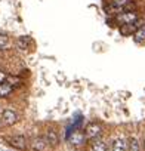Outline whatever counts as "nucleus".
<instances>
[{
    "instance_id": "1",
    "label": "nucleus",
    "mask_w": 145,
    "mask_h": 151,
    "mask_svg": "<svg viewBox=\"0 0 145 151\" xmlns=\"http://www.w3.org/2000/svg\"><path fill=\"white\" fill-rule=\"evenodd\" d=\"M86 133V138H89V139H96V138H99L101 136V132H102V127H101V124L99 123H96V122H92V123H89L88 126H86V130H85Z\"/></svg>"
},
{
    "instance_id": "2",
    "label": "nucleus",
    "mask_w": 145,
    "mask_h": 151,
    "mask_svg": "<svg viewBox=\"0 0 145 151\" xmlns=\"http://www.w3.org/2000/svg\"><path fill=\"white\" fill-rule=\"evenodd\" d=\"M2 122L6 126H12L18 122V114L12 110V108H5L2 111Z\"/></svg>"
},
{
    "instance_id": "3",
    "label": "nucleus",
    "mask_w": 145,
    "mask_h": 151,
    "mask_svg": "<svg viewBox=\"0 0 145 151\" xmlns=\"http://www.w3.org/2000/svg\"><path fill=\"white\" fill-rule=\"evenodd\" d=\"M6 141L12 145V147H17V148H19V150H24L25 147H27V139H25V136L24 135H14V136H11V138H6Z\"/></svg>"
},
{
    "instance_id": "4",
    "label": "nucleus",
    "mask_w": 145,
    "mask_h": 151,
    "mask_svg": "<svg viewBox=\"0 0 145 151\" xmlns=\"http://www.w3.org/2000/svg\"><path fill=\"white\" fill-rule=\"evenodd\" d=\"M46 147H47V141L37 136V138H33L31 142H30V148L31 151H46Z\"/></svg>"
},
{
    "instance_id": "5",
    "label": "nucleus",
    "mask_w": 145,
    "mask_h": 151,
    "mask_svg": "<svg viewBox=\"0 0 145 151\" xmlns=\"http://www.w3.org/2000/svg\"><path fill=\"white\" fill-rule=\"evenodd\" d=\"M117 19L123 24H133V22H136L138 15L135 12H121V14H118Z\"/></svg>"
},
{
    "instance_id": "6",
    "label": "nucleus",
    "mask_w": 145,
    "mask_h": 151,
    "mask_svg": "<svg viewBox=\"0 0 145 151\" xmlns=\"http://www.w3.org/2000/svg\"><path fill=\"white\" fill-rule=\"evenodd\" d=\"M111 150H113V151H126V150H127V142H126L123 138H117V139L113 141Z\"/></svg>"
},
{
    "instance_id": "7",
    "label": "nucleus",
    "mask_w": 145,
    "mask_h": 151,
    "mask_svg": "<svg viewBox=\"0 0 145 151\" xmlns=\"http://www.w3.org/2000/svg\"><path fill=\"white\" fill-rule=\"evenodd\" d=\"M90 148H92V151H107V144L102 139L96 138V139H92Z\"/></svg>"
},
{
    "instance_id": "8",
    "label": "nucleus",
    "mask_w": 145,
    "mask_h": 151,
    "mask_svg": "<svg viewBox=\"0 0 145 151\" xmlns=\"http://www.w3.org/2000/svg\"><path fill=\"white\" fill-rule=\"evenodd\" d=\"M133 31L136 33V22H133V24H123V25L120 27V33H121L123 36L132 34Z\"/></svg>"
},
{
    "instance_id": "9",
    "label": "nucleus",
    "mask_w": 145,
    "mask_h": 151,
    "mask_svg": "<svg viewBox=\"0 0 145 151\" xmlns=\"http://www.w3.org/2000/svg\"><path fill=\"white\" fill-rule=\"evenodd\" d=\"M46 141L50 145H56L58 144V136H56V133H55L53 129H47V132H46Z\"/></svg>"
},
{
    "instance_id": "10",
    "label": "nucleus",
    "mask_w": 145,
    "mask_h": 151,
    "mask_svg": "<svg viewBox=\"0 0 145 151\" xmlns=\"http://www.w3.org/2000/svg\"><path fill=\"white\" fill-rule=\"evenodd\" d=\"M129 151H141V144H139L138 138H135V136L129 138Z\"/></svg>"
},
{
    "instance_id": "11",
    "label": "nucleus",
    "mask_w": 145,
    "mask_h": 151,
    "mask_svg": "<svg viewBox=\"0 0 145 151\" xmlns=\"http://www.w3.org/2000/svg\"><path fill=\"white\" fill-rule=\"evenodd\" d=\"M12 92V86L9 83H2L0 85V98H5Z\"/></svg>"
},
{
    "instance_id": "12",
    "label": "nucleus",
    "mask_w": 145,
    "mask_h": 151,
    "mask_svg": "<svg viewBox=\"0 0 145 151\" xmlns=\"http://www.w3.org/2000/svg\"><path fill=\"white\" fill-rule=\"evenodd\" d=\"M135 37H136V40H138V42H142V40H145V25H142V27H139V28L136 30V33H135Z\"/></svg>"
},
{
    "instance_id": "13",
    "label": "nucleus",
    "mask_w": 145,
    "mask_h": 151,
    "mask_svg": "<svg viewBox=\"0 0 145 151\" xmlns=\"http://www.w3.org/2000/svg\"><path fill=\"white\" fill-rule=\"evenodd\" d=\"M28 43H30V37H28V36H22V37L18 39V46H19L21 49H27Z\"/></svg>"
},
{
    "instance_id": "14",
    "label": "nucleus",
    "mask_w": 145,
    "mask_h": 151,
    "mask_svg": "<svg viewBox=\"0 0 145 151\" xmlns=\"http://www.w3.org/2000/svg\"><path fill=\"white\" fill-rule=\"evenodd\" d=\"M83 139H85V135H80V136H79V132H76V133H72L71 142L76 144V145H79V144H83Z\"/></svg>"
},
{
    "instance_id": "15",
    "label": "nucleus",
    "mask_w": 145,
    "mask_h": 151,
    "mask_svg": "<svg viewBox=\"0 0 145 151\" xmlns=\"http://www.w3.org/2000/svg\"><path fill=\"white\" fill-rule=\"evenodd\" d=\"M6 45H8V37L5 34H0V49L5 47Z\"/></svg>"
},
{
    "instance_id": "16",
    "label": "nucleus",
    "mask_w": 145,
    "mask_h": 151,
    "mask_svg": "<svg viewBox=\"0 0 145 151\" xmlns=\"http://www.w3.org/2000/svg\"><path fill=\"white\" fill-rule=\"evenodd\" d=\"M6 79H8V76H6L3 71H0V85H2V83H6Z\"/></svg>"
},
{
    "instance_id": "17",
    "label": "nucleus",
    "mask_w": 145,
    "mask_h": 151,
    "mask_svg": "<svg viewBox=\"0 0 145 151\" xmlns=\"http://www.w3.org/2000/svg\"><path fill=\"white\" fill-rule=\"evenodd\" d=\"M144 150H145V139H144Z\"/></svg>"
},
{
    "instance_id": "18",
    "label": "nucleus",
    "mask_w": 145,
    "mask_h": 151,
    "mask_svg": "<svg viewBox=\"0 0 145 151\" xmlns=\"http://www.w3.org/2000/svg\"><path fill=\"white\" fill-rule=\"evenodd\" d=\"M2 124H3V122H2V120H0V126H2Z\"/></svg>"
},
{
    "instance_id": "19",
    "label": "nucleus",
    "mask_w": 145,
    "mask_h": 151,
    "mask_svg": "<svg viewBox=\"0 0 145 151\" xmlns=\"http://www.w3.org/2000/svg\"><path fill=\"white\" fill-rule=\"evenodd\" d=\"M0 113H2V107H0Z\"/></svg>"
},
{
    "instance_id": "20",
    "label": "nucleus",
    "mask_w": 145,
    "mask_h": 151,
    "mask_svg": "<svg viewBox=\"0 0 145 151\" xmlns=\"http://www.w3.org/2000/svg\"><path fill=\"white\" fill-rule=\"evenodd\" d=\"M6 151H9V150H6Z\"/></svg>"
}]
</instances>
